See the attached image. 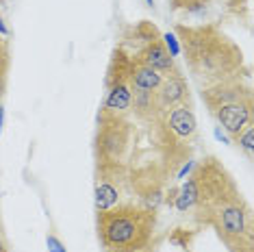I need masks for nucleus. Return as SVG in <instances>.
<instances>
[{"instance_id":"obj_15","label":"nucleus","mask_w":254,"mask_h":252,"mask_svg":"<svg viewBox=\"0 0 254 252\" xmlns=\"http://www.w3.org/2000/svg\"><path fill=\"white\" fill-rule=\"evenodd\" d=\"M170 244L185 250V252H189V248H191V244H193V231H187V228H174L172 235H170Z\"/></svg>"},{"instance_id":"obj_5","label":"nucleus","mask_w":254,"mask_h":252,"mask_svg":"<svg viewBox=\"0 0 254 252\" xmlns=\"http://www.w3.org/2000/svg\"><path fill=\"white\" fill-rule=\"evenodd\" d=\"M200 94L209 113L233 141H237L246 126L254 124V96L246 78L211 85L206 89H200Z\"/></svg>"},{"instance_id":"obj_19","label":"nucleus","mask_w":254,"mask_h":252,"mask_svg":"<svg viewBox=\"0 0 254 252\" xmlns=\"http://www.w3.org/2000/svg\"><path fill=\"white\" fill-rule=\"evenodd\" d=\"M0 35H9V28H7V24L2 22V18H0Z\"/></svg>"},{"instance_id":"obj_18","label":"nucleus","mask_w":254,"mask_h":252,"mask_svg":"<svg viewBox=\"0 0 254 252\" xmlns=\"http://www.w3.org/2000/svg\"><path fill=\"white\" fill-rule=\"evenodd\" d=\"M46 246H48V252H65V246H63L61 239L55 237V235H48V237H46Z\"/></svg>"},{"instance_id":"obj_2","label":"nucleus","mask_w":254,"mask_h":252,"mask_svg":"<svg viewBox=\"0 0 254 252\" xmlns=\"http://www.w3.org/2000/svg\"><path fill=\"white\" fill-rule=\"evenodd\" d=\"M187 70L200 89L226 81H248V65L244 53L226 33L215 24H198L174 28Z\"/></svg>"},{"instance_id":"obj_9","label":"nucleus","mask_w":254,"mask_h":252,"mask_svg":"<svg viewBox=\"0 0 254 252\" xmlns=\"http://www.w3.org/2000/svg\"><path fill=\"white\" fill-rule=\"evenodd\" d=\"M132 59L141 61L143 65L152 67V70L161 72L163 76H172V74H181L178 72V67L174 65V57L170 55V50L165 48L163 44V35L152 39V42H148L146 46H141L137 53L130 55Z\"/></svg>"},{"instance_id":"obj_3","label":"nucleus","mask_w":254,"mask_h":252,"mask_svg":"<svg viewBox=\"0 0 254 252\" xmlns=\"http://www.w3.org/2000/svg\"><path fill=\"white\" fill-rule=\"evenodd\" d=\"M96 226L105 252H141L152 242L157 211L143 204H115L98 211Z\"/></svg>"},{"instance_id":"obj_10","label":"nucleus","mask_w":254,"mask_h":252,"mask_svg":"<svg viewBox=\"0 0 254 252\" xmlns=\"http://www.w3.org/2000/svg\"><path fill=\"white\" fill-rule=\"evenodd\" d=\"M107 96L100 107V113H109V116H128L130 113V102H132V91L128 81H120L105 85Z\"/></svg>"},{"instance_id":"obj_20","label":"nucleus","mask_w":254,"mask_h":252,"mask_svg":"<svg viewBox=\"0 0 254 252\" xmlns=\"http://www.w3.org/2000/svg\"><path fill=\"white\" fill-rule=\"evenodd\" d=\"M2 118H4V111H2V107H0V128H2Z\"/></svg>"},{"instance_id":"obj_22","label":"nucleus","mask_w":254,"mask_h":252,"mask_svg":"<svg viewBox=\"0 0 254 252\" xmlns=\"http://www.w3.org/2000/svg\"><path fill=\"white\" fill-rule=\"evenodd\" d=\"M141 252H152V246H148V248H143Z\"/></svg>"},{"instance_id":"obj_6","label":"nucleus","mask_w":254,"mask_h":252,"mask_svg":"<svg viewBox=\"0 0 254 252\" xmlns=\"http://www.w3.org/2000/svg\"><path fill=\"white\" fill-rule=\"evenodd\" d=\"M132 146V124L126 116L98 113L96 130V168H126Z\"/></svg>"},{"instance_id":"obj_13","label":"nucleus","mask_w":254,"mask_h":252,"mask_svg":"<svg viewBox=\"0 0 254 252\" xmlns=\"http://www.w3.org/2000/svg\"><path fill=\"white\" fill-rule=\"evenodd\" d=\"M9 67H11V50H9V44H4L2 48H0V107H2L4 91H7Z\"/></svg>"},{"instance_id":"obj_4","label":"nucleus","mask_w":254,"mask_h":252,"mask_svg":"<svg viewBox=\"0 0 254 252\" xmlns=\"http://www.w3.org/2000/svg\"><path fill=\"white\" fill-rule=\"evenodd\" d=\"M152 141L161 154V170L165 176L178 174V170L191 159L193 141L198 135L191 105H178L150 120Z\"/></svg>"},{"instance_id":"obj_12","label":"nucleus","mask_w":254,"mask_h":252,"mask_svg":"<svg viewBox=\"0 0 254 252\" xmlns=\"http://www.w3.org/2000/svg\"><path fill=\"white\" fill-rule=\"evenodd\" d=\"M130 39H124V44L122 46H126V44H135V50L132 53H137V50L141 48V46H146L148 42H152V39H157V37H161V33H159V28L152 24V22H148V20H143V22H139L137 26H132L130 28ZM132 53H128V55H132Z\"/></svg>"},{"instance_id":"obj_11","label":"nucleus","mask_w":254,"mask_h":252,"mask_svg":"<svg viewBox=\"0 0 254 252\" xmlns=\"http://www.w3.org/2000/svg\"><path fill=\"white\" fill-rule=\"evenodd\" d=\"M163 74L143 65L141 61L130 57V72H128V85L132 94H150L163 83Z\"/></svg>"},{"instance_id":"obj_17","label":"nucleus","mask_w":254,"mask_h":252,"mask_svg":"<svg viewBox=\"0 0 254 252\" xmlns=\"http://www.w3.org/2000/svg\"><path fill=\"white\" fill-rule=\"evenodd\" d=\"M163 44H165V48L170 50V55L172 57H178V53H181V46H178V39L174 37V35H163Z\"/></svg>"},{"instance_id":"obj_14","label":"nucleus","mask_w":254,"mask_h":252,"mask_svg":"<svg viewBox=\"0 0 254 252\" xmlns=\"http://www.w3.org/2000/svg\"><path fill=\"white\" fill-rule=\"evenodd\" d=\"M174 11H185V13H200L204 11L213 0H170Z\"/></svg>"},{"instance_id":"obj_16","label":"nucleus","mask_w":254,"mask_h":252,"mask_svg":"<svg viewBox=\"0 0 254 252\" xmlns=\"http://www.w3.org/2000/svg\"><path fill=\"white\" fill-rule=\"evenodd\" d=\"M235 144L244 148V152L248 154V157H252V150H254V124L246 126V130H244V133H241L239 137H237Z\"/></svg>"},{"instance_id":"obj_7","label":"nucleus","mask_w":254,"mask_h":252,"mask_svg":"<svg viewBox=\"0 0 254 252\" xmlns=\"http://www.w3.org/2000/svg\"><path fill=\"white\" fill-rule=\"evenodd\" d=\"M126 181H128L126 168H96V211L115 207Z\"/></svg>"},{"instance_id":"obj_21","label":"nucleus","mask_w":254,"mask_h":252,"mask_svg":"<svg viewBox=\"0 0 254 252\" xmlns=\"http://www.w3.org/2000/svg\"><path fill=\"white\" fill-rule=\"evenodd\" d=\"M0 252H7V248H4V244L0 242Z\"/></svg>"},{"instance_id":"obj_8","label":"nucleus","mask_w":254,"mask_h":252,"mask_svg":"<svg viewBox=\"0 0 254 252\" xmlns=\"http://www.w3.org/2000/svg\"><path fill=\"white\" fill-rule=\"evenodd\" d=\"M178 105H191V91H189L187 78L183 74H172V76H165L163 83L152 91L154 116Z\"/></svg>"},{"instance_id":"obj_1","label":"nucleus","mask_w":254,"mask_h":252,"mask_svg":"<svg viewBox=\"0 0 254 252\" xmlns=\"http://www.w3.org/2000/svg\"><path fill=\"white\" fill-rule=\"evenodd\" d=\"M191 181L195 222L211 226L228 252H254L252 209L226 165L215 157H204L191 168Z\"/></svg>"}]
</instances>
